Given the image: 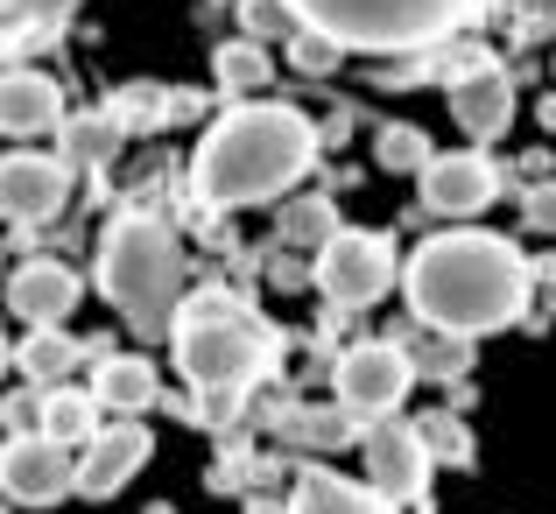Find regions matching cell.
Instances as JSON below:
<instances>
[{"instance_id": "32", "label": "cell", "mask_w": 556, "mask_h": 514, "mask_svg": "<svg viewBox=\"0 0 556 514\" xmlns=\"http://www.w3.org/2000/svg\"><path fill=\"white\" fill-rule=\"evenodd\" d=\"M8 430H42V394H14L8 402Z\"/></svg>"}, {"instance_id": "28", "label": "cell", "mask_w": 556, "mask_h": 514, "mask_svg": "<svg viewBox=\"0 0 556 514\" xmlns=\"http://www.w3.org/2000/svg\"><path fill=\"white\" fill-rule=\"evenodd\" d=\"M240 28H247L254 42H289L296 28H311V22H303L289 0H240Z\"/></svg>"}, {"instance_id": "22", "label": "cell", "mask_w": 556, "mask_h": 514, "mask_svg": "<svg viewBox=\"0 0 556 514\" xmlns=\"http://www.w3.org/2000/svg\"><path fill=\"white\" fill-rule=\"evenodd\" d=\"M359 409H289V416H282V437H289V444H311V451H339V444H359V437H367V430H359Z\"/></svg>"}, {"instance_id": "25", "label": "cell", "mask_w": 556, "mask_h": 514, "mask_svg": "<svg viewBox=\"0 0 556 514\" xmlns=\"http://www.w3.org/2000/svg\"><path fill=\"white\" fill-rule=\"evenodd\" d=\"M275 226H282V247H311V254H317V247L339 233V204H331V198H289Z\"/></svg>"}, {"instance_id": "17", "label": "cell", "mask_w": 556, "mask_h": 514, "mask_svg": "<svg viewBox=\"0 0 556 514\" xmlns=\"http://www.w3.org/2000/svg\"><path fill=\"white\" fill-rule=\"evenodd\" d=\"M282 514H402L380 487H359V479H339L331 465H303L296 493H289Z\"/></svg>"}, {"instance_id": "27", "label": "cell", "mask_w": 556, "mask_h": 514, "mask_svg": "<svg viewBox=\"0 0 556 514\" xmlns=\"http://www.w3.org/2000/svg\"><path fill=\"white\" fill-rule=\"evenodd\" d=\"M416 430H422V444H430L437 465H472V430H465L451 409H430V416H416Z\"/></svg>"}, {"instance_id": "16", "label": "cell", "mask_w": 556, "mask_h": 514, "mask_svg": "<svg viewBox=\"0 0 556 514\" xmlns=\"http://www.w3.org/2000/svg\"><path fill=\"white\" fill-rule=\"evenodd\" d=\"M85 0H0V64H28L42 42H56L71 28Z\"/></svg>"}, {"instance_id": "33", "label": "cell", "mask_w": 556, "mask_h": 514, "mask_svg": "<svg viewBox=\"0 0 556 514\" xmlns=\"http://www.w3.org/2000/svg\"><path fill=\"white\" fill-rule=\"evenodd\" d=\"M268 275H275L282 289H303V283H311V268H303V261H289V254H275V261H268Z\"/></svg>"}, {"instance_id": "23", "label": "cell", "mask_w": 556, "mask_h": 514, "mask_svg": "<svg viewBox=\"0 0 556 514\" xmlns=\"http://www.w3.org/2000/svg\"><path fill=\"white\" fill-rule=\"evenodd\" d=\"M99 394H85V388H50L42 394V430L50 437H64V444H92L106 423H99Z\"/></svg>"}, {"instance_id": "14", "label": "cell", "mask_w": 556, "mask_h": 514, "mask_svg": "<svg viewBox=\"0 0 556 514\" xmlns=\"http://www.w3.org/2000/svg\"><path fill=\"white\" fill-rule=\"evenodd\" d=\"M451 121H458L465 141H501L507 121H515V85H507V71L493 64H472L465 78H451Z\"/></svg>"}, {"instance_id": "15", "label": "cell", "mask_w": 556, "mask_h": 514, "mask_svg": "<svg viewBox=\"0 0 556 514\" xmlns=\"http://www.w3.org/2000/svg\"><path fill=\"white\" fill-rule=\"evenodd\" d=\"M78 275L64 268V261H22V268L8 275V311L22 317V325H64L71 311H78Z\"/></svg>"}, {"instance_id": "30", "label": "cell", "mask_w": 556, "mask_h": 514, "mask_svg": "<svg viewBox=\"0 0 556 514\" xmlns=\"http://www.w3.org/2000/svg\"><path fill=\"white\" fill-rule=\"evenodd\" d=\"M339 57H345V42H331L325 28H296V36H289V64H296L303 78H331Z\"/></svg>"}, {"instance_id": "9", "label": "cell", "mask_w": 556, "mask_h": 514, "mask_svg": "<svg viewBox=\"0 0 556 514\" xmlns=\"http://www.w3.org/2000/svg\"><path fill=\"white\" fill-rule=\"evenodd\" d=\"M359 451H367V487H380L394 507H416L422 493H430V444H422L416 423L402 416H380L367 437H359Z\"/></svg>"}, {"instance_id": "21", "label": "cell", "mask_w": 556, "mask_h": 514, "mask_svg": "<svg viewBox=\"0 0 556 514\" xmlns=\"http://www.w3.org/2000/svg\"><path fill=\"white\" fill-rule=\"evenodd\" d=\"M212 78H218V92H261V85H275V57H268V42H254V36H232V42H218L212 50Z\"/></svg>"}, {"instance_id": "1", "label": "cell", "mask_w": 556, "mask_h": 514, "mask_svg": "<svg viewBox=\"0 0 556 514\" xmlns=\"http://www.w3.org/2000/svg\"><path fill=\"white\" fill-rule=\"evenodd\" d=\"M402 297L416 311V325H444L465 339H486V331H515L529 317L535 297V261L515 240L479 226H451L408 254L402 268Z\"/></svg>"}, {"instance_id": "35", "label": "cell", "mask_w": 556, "mask_h": 514, "mask_svg": "<svg viewBox=\"0 0 556 514\" xmlns=\"http://www.w3.org/2000/svg\"><path fill=\"white\" fill-rule=\"evenodd\" d=\"M543 127H549V135H556V99H543Z\"/></svg>"}, {"instance_id": "4", "label": "cell", "mask_w": 556, "mask_h": 514, "mask_svg": "<svg viewBox=\"0 0 556 514\" xmlns=\"http://www.w3.org/2000/svg\"><path fill=\"white\" fill-rule=\"evenodd\" d=\"M99 297L121 311V325L135 339H169L177 311L190 297V254L184 240L149 212H127L99 240Z\"/></svg>"}, {"instance_id": "11", "label": "cell", "mask_w": 556, "mask_h": 514, "mask_svg": "<svg viewBox=\"0 0 556 514\" xmlns=\"http://www.w3.org/2000/svg\"><path fill=\"white\" fill-rule=\"evenodd\" d=\"M64 85L36 64H8L0 71V135L36 141V135H64Z\"/></svg>"}, {"instance_id": "3", "label": "cell", "mask_w": 556, "mask_h": 514, "mask_svg": "<svg viewBox=\"0 0 556 514\" xmlns=\"http://www.w3.org/2000/svg\"><path fill=\"white\" fill-rule=\"evenodd\" d=\"M169 346H177L184 380L204 394V409H232L247 388H261V380L275 374V360H282V331L247 297H232V289H218V283L184 297Z\"/></svg>"}, {"instance_id": "8", "label": "cell", "mask_w": 556, "mask_h": 514, "mask_svg": "<svg viewBox=\"0 0 556 514\" xmlns=\"http://www.w3.org/2000/svg\"><path fill=\"white\" fill-rule=\"evenodd\" d=\"M339 402L359 409V416H394L408 394V380H416V360H408L402 339H359L353 352H339Z\"/></svg>"}, {"instance_id": "7", "label": "cell", "mask_w": 556, "mask_h": 514, "mask_svg": "<svg viewBox=\"0 0 556 514\" xmlns=\"http://www.w3.org/2000/svg\"><path fill=\"white\" fill-rule=\"evenodd\" d=\"M0 493L14 507H56L78 493V459H71L64 437L50 430H14L0 444Z\"/></svg>"}, {"instance_id": "34", "label": "cell", "mask_w": 556, "mask_h": 514, "mask_svg": "<svg viewBox=\"0 0 556 514\" xmlns=\"http://www.w3.org/2000/svg\"><path fill=\"white\" fill-rule=\"evenodd\" d=\"M8 366H14V346H8V331H0V374H8Z\"/></svg>"}, {"instance_id": "29", "label": "cell", "mask_w": 556, "mask_h": 514, "mask_svg": "<svg viewBox=\"0 0 556 514\" xmlns=\"http://www.w3.org/2000/svg\"><path fill=\"white\" fill-rule=\"evenodd\" d=\"M113 113H78V121H64V141H71V163H106L113 155Z\"/></svg>"}, {"instance_id": "10", "label": "cell", "mask_w": 556, "mask_h": 514, "mask_svg": "<svg viewBox=\"0 0 556 514\" xmlns=\"http://www.w3.org/2000/svg\"><path fill=\"white\" fill-rule=\"evenodd\" d=\"M64 198H71V155H36V149L0 155V218L42 226L64 212Z\"/></svg>"}, {"instance_id": "2", "label": "cell", "mask_w": 556, "mask_h": 514, "mask_svg": "<svg viewBox=\"0 0 556 514\" xmlns=\"http://www.w3.org/2000/svg\"><path fill=\"white\" fill-rule=\"evenodd\" d=\"M311 170H317L311 113L261 99V106H232L226 121L204 127V141L190 149V198L204 212H247V204L296 190Z\"/></svg>"}, {"instance_id": "31", "label": "cell", "mask_w": 556, "mask_h": 514, "mask_svg": "<svg viewBox=\"0 0 556 514\" xmlns=\"http://www.w3.org/2000/svg\"><path fill=\"white\" fill-rule=\"evenodd\" d=\"M521 218H529L535 233H556V184H535L529 198H521Z\"/></svg>"}, {"instance_id": "20", "label": "cell", "mask_w": 556, "mask_h": 514, "mask_svg": "<svg viewBox=\"0 0 556 514\" xmlns=\"http://www.w3.org/2000/svg\"><path fill=\"white\" fill-rule=\"evenodd\" d=\"M78 360H106V352H99V346H78V339H71L64 325H28L22 352H14V366H22V374L36 380V388H42V380L56 388V380H64V374H71Z\"/></svg>"}, {"instance_id": "36", "label": "cell", "mask_w": 556, "mask_h": 514, "mask_svg": "<svg viewBox=\"0 0 556 514\" xmlns=\"http://www.w3.org/2000/svg\"><path fill=\"white\" fill-rule=\"evenodd\" d=\"M0 514H8V507H0Z\"/></svg>"}, {"instance_id": "24", "label": "cell", "mask_w": 556, "mask_h": 514, "mask_svg": "<svg viewBox=\"0 0 556 514\" xmlns=\"http://www.w3.org/2000/svg\"><path fill=\"white\" fill-rule=\"evenodd\" d=\"M416 374H437V380H458L472 366V339L465 331H444V325H422V339H402Z\"/></svg>"}, {"instance_id": "6", "label": "cell", "mask_w": 556, "mask_h": 514, "mask_svg": "<svg viewBox=\"0 0 556 514\" xmlns=\"http://www.w3.org/2000/svg\"><path fill=\"white\" fill-rule=\"evenodd\" d=\"M311 283L325 289L331 311H367V303H380L394 283H402V261H394V240H388V233L339 226L311 254Z\"/></svg>"}, {"instance_id": "12", "label": "cell", "mask_w": 556, "mask_h": 514, "mask_svg": "<svg viewBox=\"0 0 556 514\" xmlns=\"http://www.w3.org/2000/svg\"><path fill=\"white\" fill-rule=\"evenodd\" d=\"M416 184H422V204H430V212H444V218H472V212H486V204L501 198V170H493L479 149L437 155Z\"/></svg>"}, {"instance_id": "18", "label": "cell", "mask_w": 556, "mask_h": 514, "mask_svg": "<svg viewBox=\"0 0 556 514\" xmlns=\"http://www.w3.org/2000/svg\"><path fill=\"white\" fill-rule=\"evenodd\" d=\"M99 402L113 409V416H141V409H163V380H155V360H141V352H121V360H99Z\"/></svg>"}, {"instance_id": "5", "label": "cell", "mask_w": 556, "mask_h": 514, "mask_svg": "<svg viewBox=\"0 0 556 514\" xmlns=\"http://www.w3.org/2000/svg\"><path fill=\"white\" fill-rule=\"evenodd\" d=\"M311 28L367 57H430L472 22L486 0H289Z\"/></svg>"}, {"instance_id": "19", "label": "cell", "mask_w": 556, "mask_h": 514, "mask_svg": "<svg viewBox=\"0 0 556 514\" xmlns=\"http://www.w3.org/2000/svg\"><path fill=\"white\" fill-rule=\"evenodd\" d=\"M106 113H113L121 135H163L169 121H190V113H198V99H177V92H163V85H121Z\"/></svg>"}, {"instance_id": "13", "label": "cell", "mask_w": 556, "mask_h": 514, "mask_svg": "<svg viewBox=\"0 0 556 514\" xmlns=\"http://www.w3.org/2000/svg\"><path fill=\"white\" fill-rule=\"evenodd\" d=\"M149 451H155L149 423H106V430L85 444V459H78V493L85 501H113V493L149 465Z\"/></svg>"}, {"instance_id": "26", "label": "cell", "mask_w": 556, "mask_h": 514, "mask_svg": "<svg viewBox=\"0 0 556 514\" xmlns=\"http://www.w3.org/2000/svg\"><path fill=\"white\" fill-rule=\"evenodd\" d=\"M374 163L394 170V176H422V170L437 163V149H430V135H422V127L394 121V127H380V135H374Z\"/></svg>"}]
</instances>
